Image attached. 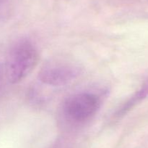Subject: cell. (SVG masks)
Listing matches in <instances>:
<instances>
[{"label": "cell", "mask_w": 148, "mask_h": 148, "mask_svg": "<svg viewBox=\"0 0 148 148\" xmlns=\"http://www.w3.org/2000/svg\"><path fill=\"white\" fill-rule=\"evenodd\" d=\"M38 49L33 42L20 39L10 48L6 61L5 73L9 81L17 84L25 78L38 62Z\"/></svg>", "instance_id": "cell-1"}, {"label": "cell", "mask_w": 148, "mask_h": 148, "mask_svg": "<svg viewBox=\"0 0 148 148\" xmlns=\"http://www.w3.org/2000/svg\"><path fill=\"white\" fill-rule=\"evenodd\" d=\"M81 73L82 68L74 59L56 57L43 64L38 72V78L46 85L61 86L73 81Z\"/></svg>", "instance_id": "cell-2"}, {"label": "cell", "mask_w": 148, "mask_h": 148, "mask_svg": "<svg viewBox=\"0 0 148 148\" xmlns=\"http://www.w3.org/2000/svg\"><path fill=\"white\" fill-rule=\"evenodd\" d=\"M101 100L95 94L81 92L73 94L64 103L63 110L67 118L75 123H83L90 119L99 109Z\"/></svg>", "instance_id": "cell-3"}, {"label": "cell", "mask_w": 148, "mask_h": 148, "mask_svg": "<svg viewBox=\"0 0 148 148\" xmlns=\"http://www.w3.org/2000/svg\"><path fill=\"white\" fill-rule=\"evenodd\" d=\"M148 94V83L145 84L133 97H132L124 105L118 110L116 112V117H121L124 115H125L129 110H131L138 102L141 101L143 99L145 98V97Z\"/></svg>", "instance_id": "cell-4"}, {"label": "cell", "mask_w": 148, "mask_h": 148, "mask_svg": "<svg viewBox=\"0 0 148 148\" xmlns=\"http://www.w3.org/2000/svg\"><path fill=\"white\" fill-rule=\"evenodd\" d=\"M12 10V0H0V19L9 17Z\"/></svg>", "instance_id": "cell-5"}, {"label": "cell", "mask_w": 148, "mask_h": 148, "mask_svg": "<svg viewBox=\"0 0 148 148\" xmlns=\"http://www.w3.org/2000/svg\"><path fill=\"white\" fill-rule=\"evenodd\" d=\"M4 68H3L2 65L0 64V86H1V82H2V79L3 77H4Z\"/></svg>", "instance_id": "cell-6"}]
</instances>
